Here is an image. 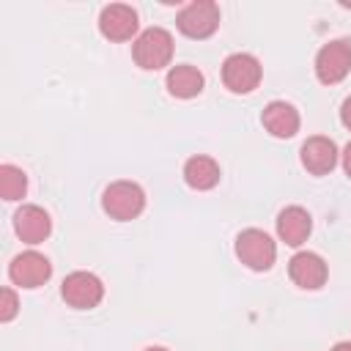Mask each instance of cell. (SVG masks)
I'll use <instances>...</instances> for the list:
<instances>
[{
    "mask_svg": "<svg viewBox=\"0 0 351 351\" xmlns=\"http://www.w3.org/2000/svg\"><path fill=\"white\" fill-rule=\"evenodd\" d=\"M49 274H52V263L47 261V255H41L36 250L19 252L8 266V277L19 288H38L49 280Z\"/></svg>",
    "mask_w": 351,
    "mask_h": 351,
    "instance_id": "obj_8",
    "label": "cell"
},
{
    "mask_svg": "<svg viewBox=\"0 0 351 351\" xmlns=\"http://www.w3.org/2000/svg\"><path fill=\"white\" fill-rule=\"evenodd\" d=\"M184 181H186L192 189H197V192L214 189V186L219 184V165H217L211 156L197 154V156L186 159V165H184Z\"/></svg>",
    "mask_w": 351,
    "mask_h": 351,
    "instance_id": "obj_15",
    "label": "cell"
},
{
    "mask_svg": "<svg viewBox=\"0 0 351 351\" xmlns=\"http://www.w3.org/2000/svg\"><path fill=\"white\" fill-rule=\"evenodd\" d=\"M167 90L176 96V99H192L203 90V74L189 66V63H181V66H173L167 71Z\"/></svg>",
    "mask_w": 351,
    "mask_h": 351,
    "instance_id": "obj_16",
    "label": "cell"
},
{
    "mask_svg": "<svg viewBox=\"0 0 351 351\" xmlns=\"http://www.w3.org/2000/svg\"><path fill=\"white\" fill-rule=\"evenodd\" d=\"M288 274L291 280L304 288V291H318L324 282H326V261L318 255V252H296L291 261H288Z\"/></svg>",
    "mask_w": 351,
    "mask_h": 351,
    "instance_id": "obj_11",
    "label": "cell"
},
{
    "mask_svg": "<svg viewBox=\"0 0 351 351\" xmlns=\"http://www.w3.org/2000/svg\"><path fill=\"white\" fill-rule=\"evenodd\" d=\"M337 156H340V154H337V145H335L329 137H321V134L307 137V140L302 143V151H299V159H302L304 170L313 173V176H326V173H332L335 165H337Z\"/></svg>",
    "mask_w": 351,
    "mask_h": 351,
    "instance_id": "obj_10",
    "label": "cell"
},
{
    "mask_svg": "<svg viewBox=\"0 0 351 351\" xmlns=\"http://www.w3.org/2000/svg\"><path fill=\"white\" fill-rule=\"evenodd\" d=\"M60 293H63V299H66L69 307H74V310H90V307H96L104 299V285H101V280L93 271H71L63 280Z\"/></svg>",
    "mask_w": 351,
    "mask_h": 351,
    "instance_id": "obj_7",
    "label": "cell"
},
{
    "mask_svg": "<svg viewBox=\"0 0 351 351\" xmlns=\"http://www.w3.org/2000/svg\"><path fill=\"white\" fill-rule=\"evenodd\" d=\"M132 58L140 69L156 71L165 69L173 58V36L165 27H148L143 30L132 44Z\"/></svg>",
    "mask_w": 351,
    "mask_h": 351,
    "instance_id": "obj_1",
    "label": "cell"
},
{
    "mask_svg": "<svg viewBox=\"0 0 351 351\" xmlns=\"http://www.w3.org/2000/svg\"><path fill=\"white\" fill-rule=\"evenodd\" d=\"M351 71V41L348 38H335L324 44L315 55V77L324 85H337L348 77Z\"/></svg>",
    "mask_w": 351,
    "mask_h": 351,
    "instance_id": "obj_4",
    "label": "cell"
},
{
    "mask_svg": "<svg viewBox=\"0 0 351 351\" xmlns=\"http://www.w3.org/2000/svg\"><path fill=\"white\" fill-rule=\"evenodd\" d=\"M101 208L118 222L134 219L145 208V192L134 181H112L101 195Z\"/></svg>",
    "mask_w": 351,
    "mask_h": 351,
    "instance_id": "obj_2",
    "label": "cell"
},
{
    "mask_svg": "<svg viewBox=\"0 0 351 351\" xmlns=\"http://www.w3.org/2000/svg\"><path fill=\"white\" fill-rule=\"evenodd\" d=\"M332 351H351V343H346V340H343V343H335Z\"/></svg>",
    "mask_w": 351,
    "mask_h": 351,
    "instance_id": "obj_21",
    "label": "cell"
},
{
    "mask_svg": "<svg viewBox=\"0 0 351 351\" xmlns=\"http://www.w3.org/2000/svg\"><path fill=\"white\" fill-rule=\"evenodd\" d=\"M261 123L266 126V132L271 137H280V140H288L299 132V112L293 104L288 101H269L261 112Z\"/></svg>",
    "mask_w": 351,
    "mask_h": 351,
    "instance_id": "obj_14",
    "label": "cell"
},
{
    "mask_svg": "<svg viewBox=\"0 0 351 351\" xmlns=\"http://www.w3.org/2000/svg\"><path fill=\"white\" fill-rule=\"evenodd\" d=\"M340 156H343V170H346V176L351 178V143L343 148V154H340Z\"/></svg>",
    "mask_w": 351,
    "mask_h": 351,
    "instance_id": "obj_20",
    "label": "cell"
},
{
    "mask_svg": "<svg viewBox=\"0 0 351 351\" xmlns=\"http://www.w3.org/2000/svg\"><path fill=\"white\" fill-rule=\"evenodd\" d=\"M313 230V217L307 208L302 206H288L277 214V236L288 244V247H299L307 241Z\"/></svg>",
    "mask_w": 351,
    "mask_h": 351,
    "instance_id": "obj_13",
    "label": "cell"
},
{
    "mask_svg": "<svg viewBox=\"0 0 351 351\" xmlns=\"http://www.w3.org/2000/svg\"><path fill=\"white\" fill-rule=\"evenodd\" d=\"M27 192V176L16 165L0 167V195L3 200H22Z\"/></svg>",
    "mask_w": 351,
    "mask_h": 351,
    "instance_id": "obj_17",
    "label": "cell"
},
{
    "mask_svg": "<svg viewBox=\"0 0 351 351\" xmlns=\"http://www.w3.org/2000/svg\"><path fill=\"white\" fill-rule=\"evenodd\" d=\"M19 310V302H16V293L11 288H3L0 291V321H11Z\"/></svg>",
    "mask_w": 351,
    "mask_h": 351,
    "instance_id": "obj_18",
    "label": "cell"
},
{
    "mask_svg": "<svg viewBox=\"0 0 351 351\" xmlns=\"http://www.w3.org/2000/svg\"><path fill=\"white\" fill-rule=\"evenodd\" d=\"M236 255H239V261L247 269H252V271H269L274 266L277 247H274V241H271L269 233H263L258 228H247L236 239Z\"/></svg>",
    "mask_w": 351,
    "mask_h": 351,
    "instance_id": "obj_3",
    "label": "cell"
},
{
    "mask_svg": "<svg viewBox=\"0 0 351 351\" xmlns=\"http://www.w3.org/2000/svg\"><path fill=\"white\" fill-rule=\"evenodd\" d=\"M176 25L189 38H208L219 27V5L211 0H195L178 11Z\"/></svg>",
    "mask_w": 351,
    "mask_h": 351,
    "instance_id": "obj_6",
    "label": "cell"
},
{
    "mask_svg": "<svg viewBox=\"0 0 351 351\" xmlns=\"http://www.w3.org/2000/svg\"><path fill=\"white\" fill-rule=\"evenodd\" d=\"M340 121H343V126H346V129H351V96L340 104Z\"/></svg>",
    "mask_w": 351,
    "mask_h": 351,
    "instance_id": "obj_19",
    "label": "cell"
},
{
    "mask_svg": "<svg viewBox=\"0 0 351 351\" xmlns=\"http://www.w3.org/2000/svg\"><path fill=\"white\" fill-rule=\"evenodd\" d=\"M14 230L25 244H41L52 233V219L41 206H22L14 214Z\"/></svg>",
    "mask_w": 351,
    "mask_h": 351,
    "instance_id": "obj_12",
    "label": "cell"
},
{
    "mask_svg": "<svg viewBox=\"0 0 351 351\" xmlns=\"http://www.w3.org/2000/svg\"><path fill=\"white\" fill-rule=\"evenodd\" d=\"M145 351H167V348H165V346H148Z\"/></svg>",
    "mask_w": 351,
    "mask_h": 351,
    "instance_id": "obj_22",
    "label": "cell"
},
{
    "mask_svg": "<svg viewBox=\"0 0 351 351\" xmlns=\"http://www.w3.org/2000/svg\"><path fill=\"white\" fill-rule=\"evenodd\" d=\"M99 30L110 41H129L137 33V11L126 3L104 5L99 14Z\"/></svg>",
    "mask_w": 351,
    "mask_h": 351,
    "instance_id": "obj_9",
    "label": "cell"
},
{
    "mask_svg": "<svg viewBox=\"0 0 351 351\" xmlns=\"http://www.w3.org/2000/svg\"><path fill=\"white\" fill-rule=\"evenodd\" d=\"M261 63L250 52H233L222 63V82L230 93H252L261 85Z\"/></svg>",
    "mask_w": 351,
    "mask_h": 351,
    "instance_id": "obj_5",
    "label": "cell"
}]
</instances>
